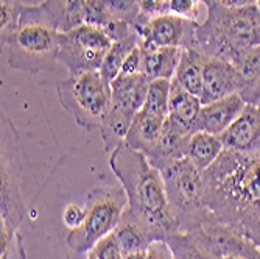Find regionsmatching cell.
<instances>
[{"mask_svg":"<svg viewBox=\"0 0 260 259\" xmlns=\"http://www.w3.org/2000/svg\"><path fill=\"white\" fill-rule=\"evenodd\" d=\"M165 121L167 119H162V117L140 109L136 114L131 128L126 134L125 146L150 158L159 144Z\"/></svg>","mask_w":260,"mask_h":259,"instance_id":"cell-15","label":"cell"},{"mask_svg":"<svg viewBox=\"0 0 260 259\" xmlns=\"http://www.w3.org/2000/svg\"><path fill=\"white\" fill-rule=\"evenodd\" d=\"M245 105L246 102L240 97V94H232V96L221 100L203 105L195 125V131L221 136L240 116Z\"/></svg>","mask_w":260,"mask_h":259,"instance_id":"cell-13","label":"cell"},{"mask_svg":"<svg viewBox=\"0 0 260 259\" xmlns=\"http://www.w3.org/2000/svg\"><path fill=\"white\" fill-rule=\"evenodd\" d=\"M197 25V22L182 19L172 13L157 16H145L140 13L133 23L139 35V47L142 50H150L156 47L195 49Z\"/></svg>","mask_w":260,"mask_h":259,"instance_id":"cell-9","label":"cell"},{"mask_svg":"<svg viewBox=\"0 0 260 259\" xmlns=\"http://www.w3.org/2000/svg\"><path fill=\"white\" fill-rule=\"evenodd\" d=\"M145 259H175L165 241H154L145 251Z\"/></svg>","mask_w":260,"mask_h":259,"instance_id":"cell-31","label":"cell"},{"mask_svg":"<svg viewBox=\"0 0 260 259\" xmlns=\"http://www.w3.org/2000/svg\"><path fill=\"white\" fill-rule=\"evenodd\" d=\"M112 41L106 32L92 23H81L77 28L61 33L58 63L67 67L70 75L100 70Z\"/></svg>","mask_w":260,"mask_h":259,"instance_id":"cell-8","label":"cell"},{"mask_svg":"<svg viewBox=\"0 0 260 259\" xmlns=\"http://www.w3.org/2000/svg\"><path fill=\"white\" fill-rule=\"evenodd\" d=\"M125 259H145V251H137V253L125 254Z\"/></svg>","mask_w":260,"mask_h":259,"instance_id":"cell-33","label":"cell"},{"mask_svg":"<svg viewBox=\"0 0 260 259\" xmlns=\"http://www.w3.org/2000/svg\"><path fill=\"white\" fill-rule=\"evenodd\" d=\"M239 94V75L234 64L220 58H204L203 69V96L201 103L212 102Z\"/></svg>","mask_w":260,"mask_h":259,"instance_id":"cell-12","label":"cell"},{"mask_svg":"<svg viewBox=\"0 0 260 259\" xmlns=\"http://www.w3.org/2000/svg\"><path fill=\"white\" fill-rule=\"evenodd\" d=\"M224 150L252 153L260 150V105L246 103L240 116L220 136Z\"/></svg>","mask_w":260,"mask_h":259,"instance_id":"cell-11","label":"cell"},{"mask_svg":"<svg viewBox=\"0 0 260 259\" xmlns=\"http://www.w3.org/2000/svg\"><path fill=\"white\" fill-rule=\"evenodd\" d=\"M0 4H4V5H19L20 0H0Z\"/></svg>","mask_w":260,"mask_h":259,"instance_id":"cell-34","label":"cell"},{"mask_svg":"<svg viewBox=\"0 0 260 259\" xmlns=\"http://www.w3.org/2000/svg\"><path fill=\"white\" fill-rule=\"evenodd\" d=\"M172 80H151L144 103V111L154 114L162 119L169 117V102H170Z\"/></svg>","mask_w":260,"mask_h":259,"instance_id":"cell-24","label":"cell"},{"mask_svg":"<svg viewBox=\"0 0 260 259\" xmlns=\"http://www.w3.org/2000/svg\"><path fill=\"white\" fill-rule=\"evenodd\" d=\"M86 259H97V256L93 254L92 251H89V254H87V257H86Z\"/></svg>","mask_w":260,"mask_h":259,"instance_id":"cell-36","label":"cell"},{"mask_svg":"<svg viewBox=\"0 0 260 259\" xmlns=\"http://www.w3.org/2000/svg\"><path fill=\"white\" fill-rule=\"evenodd\" d=\"M239 75V94L249 105H260V45L242 53L234 63Z\"/></svg>","mask_w":260,"mask_h":259,"instance_id":"cell-16","label":"cell"},{"mask_svg":"<svg viewBox=\"0 0 260 259\" xmlns=\"http://www.w3.org/2000/svg\"><path fill=\"white\" fill-rule=\"evenodd\" d=\"M204 55L197 49H184L176 74L172 81L178 83L182 89L200 97L203 96V69Z\"/></svg>","mask_w":260,"mask_h":259,"instance_id":"cell-22","label":"cell"},{"mask_svg":"<svg viewBox=\"0 0 260 259\" xmlns=\"http://www.w3.org/2000/svg\"><path fill=\"white\" fill-rule=\"evenodd\" d=\"M156 169L164 178L170 211L179 233H190L204 222L217 219L206 203L203 172L190 159L184 156L167 161Z\"/></svg>","mask_w":260,"mask_h":259,"instance_id":"cell-5","label":"cell"},{"mask_svg":"<svg viewBox=\"0 0 260 259\" xmlns=\"http://www.w3.org/2000/svg\"><path fill=\"white\" fill-rule=\"evenodd\" d=\"M117 242H119L123 254H131L137 251H147V248L154 242L150 229L142 223L137 217H134L128 209L112 231Z\"/></svg>","mask_w":260,"mask_h":259,"instance_id":"cell-18","label":"cell"},{"mask_svg":"<svg viewBox=\"0 0 260 259\" xmlns=\"http://www.w3.org/2000/svg\"><path fill=\"white\" fill-rule=\"evenodd\" d=\"M84 216H86V211L84 208L78 206V205H69L64 213H62V219H64V223L69 229H74V228H78L83 220H84Z\"/></svg>","mask_w":260,"mask_h":259,"instance_id":"cell-29","label":"cell"},{"mask_svg":"<svg viewBox=\"0 0 260 259\" xmlns=\"http://www.w3.org/2000/svg\"><path fill=\"white\" fill-rule=\"evenodd\" d=\"M203 8L206 7L201 0H170L169 2V13L197 23L204 20V17H201Z\"/></svg>","mask_w":260,"mask_h":259,"instance_id":"cell-26","label":"cell"},{"mask_svg":"<svg viewBox=\"0 0 260 259\" xmlns=\"http://www.w3.org/2000/svg\"><path fill=\"white\" fill-rule=\"evenodd\" d=\"M223 150L224 146L220 136L204 133V131H195L190 136V139H188L185 158L190 159V162L197 169L204 172L218 159Z\"/></svg>","mask_w":260,"mask_h":259,"instance_id":"cell-21","label":"cell"},{"mask_svg":"<svg viewBox=\"0 0 260 259\" xmlns=\"http://www.w3.org/2000/svg\"><path fill=\"white\" fill-rule=\"evenodd\" d=\"M61 33L41 4L22 5L14 30L2 38V52L10 69L27 74L50 72L58 63Z\"/></svg>","mask_w":260,"mask_h":259,"instance_id":"cell-4","label":"cell"},{"mask_svg":"<svg viewBox=\"0 0 260 259\" xmlns=\"http://www.w3.org/2000/svg\"><path fill=\"white\" fill-rule=\"evenodd\" d=\"M58 99L66 112L86 131L100 130L112 105L111 84L106 83L99 70L69 75L58 81Z\"/></svg>","mask_w":260,"mask_h":259,"instance_id":"cell-6","label":"cell"},{"mask_svg":"<svg viewBox=\"0 0 260 259\" xmlns=\"http://www.w3.org/2000/svg\"><path fill=\"white\" fill-rule=\"evenodd\" d=\"M258 2H260V0H258ZM258 2H257V4H258Z\"/></svg>","mask_w":260,"mask_h":259,"instance_id":"cell-37","label":"cell"},{"mask_svg":"<svg viewBox=\"0 0 260 259\" xmlns=\"http://www.w3.org/2000/svg\"><path fill=\"white\" fill-rule=\"evenodd\" d=\"M201 250L215 259L226 256H245L249 259H260V247L249 238L231 225L212 219L198 228L185 233Z\"/></svg>","mask_w":260,"mask_h":259,"instance_id":"cell-10","label":"cell"},{"mask_svg":"<svg viewBox=\"0 0 260 259\" xmlns=\"http://www.w3.org/2000/svg\"><path fill=\"white\" fill-rule=\"evenodd\" d=\"M142 50V49H140ZM179 47H156L142 50L144 55V74L151 80H173L182 56Z\"/></svg>","mask_w":260,"mask_h":259,"instance_id":"cell-19","label":"cell"},{"mask_svg":"<svg viewBox=\"0 0 260 259\" xmlns=\"http://www.w3.org/2000/svg\"><path fill=\"white\" fill-rule=\"evenodd\" d=\"M201 2L206 5H220V7H226V8H243V7H251V5H257L258 0H201Z\"/></svg>","mask_w":260,"mask_h":259,"instance_id":"cell-32","label":"cell"},{"mask_svg":"<svg viewBox=\"0 0 260 259\" xmlns=\"http://www.w3.org/2000/svg\"><path fill=\"white\" fill-rule=\"evenodd\" d=\"M126 208L128 198L122 186L92 191L84 206V220L78 228L67 233V245L77 253H89L97 242L115 229Z\"/></svg>","mask_w":260,"mask_h":259,"instance_id":"cell-7","label":"cell"},{"mask_svg":"<svg viewBox=\"0 0 260 259\" xmlns=\"http://www.w3.org/2000/svg\"><path fill=\"white\" fill-rule=\"evenodd\" d=\"M41 7L59 33H67L84 23L86 0H44Z\"/></svg>","mask_w":260,"mask_h":259,"instance_id":"cell-20","label":"cell"},{"mask_svg":"<svg viewBox=\"0 0 260 259\" xmlns=\"http://www.w3.org/2000/svg\"><path fill=\"white\" fill-rule=\"evenodd\" d=\"M137 45H139L137 32H134L133 35H129V36H126L123 39L112 42L111 49L108 50V53H106V56L103 60V64H102V67L99 70L106 83L111 84L117 77H119L126 56L136 49Z\"/></svg>","mask_w":260,"mask_h":259,"instance_id":"cell-23","label":"cell"},{"mask_svg":"<svg viewBox=\"0 0 260 259\" xmlns=\"http://www.w3.org/2000/svg\"><path fill=\"white\" fill-rule=\"evenodd\" d=\"M150 80L145 74L136 75H119L111 83L112 94V109L122 111L131 117L144 108L147 92H148Z\"/></svg>","mask_w":260,"mask_h":259,"instance_id":"cell-14","label":"cell"},{"mask_svg":"<svg viewBox=\"0 0 260 259\" xmlns=\"http://www.w3.org/2000/svg\"><path fill=\"white\" fill-rule=\"evenodd\" d=\"M223 259H249V257H245V256H226Z\"/></svg>","mask_w":260,"mask_h":259,"instance_id":"cell-35","label":"cell"},{"mask_svg":"<svg viewBox=\"0 0 260 259\" xmlns=\"http://www.w3.org/2000/svg\"><path fill=\"white\" fill-rule=\"evenodd\" d=\"M203 108L201 99L182 89L178 83L172 81L170 102H169V119L188 133H195V125L200 111Z\"/></svg>","mask_w":260,"mask_h":259,"instance_id":"cell-17","label":"cell"},{"mask_svg":"<svg viewBox=\"0 0 260 259\" xmlns=\"http://www.w3.org/2000/svg\"><path fill=\"white\" fill-rule=\"evenodd\" d=\"M260 45V8L206 5V19L195 30V49L204 56L234 63Z\"/></svg>","mask_w":260,"mask_h":259,"instance_id":"cell-3","label":"cell"},{"mask_svg":"<svg viewBox=\"0 0 260 259\" xmlns=\"http://www.w3.org/2000/svg\"><path fill=\"white\" fill-rule=\"evenodd\" d=\"M122 75H136V74H144V55H142L140 47L137 45L136 49L126 56L122 70ZM119 74V75H120Z\"/></svg>","mask_w":260,"mask_h":259,"instance_id":"cell-28","label":"cell"},{"mask_svg":"<svg viewBox=\"0 0 260 259\" xmlns=\"http://www.w3.org/2000/svg\"><path fill=\"white\" fill-rule=\"evenodd\" d=\"M170 0H139L140 13L145 16H157L169 13Z\"/></svg>","mask_w":260,"mask_h":259,"instance_id":"cell-30","label":"cell"},{"mask_svg":"<svg viewBox=\"0 0 260 259\" xmlns=\"http://www.w3.org/2000/svg\"><path fill=\"white\" fill-rule=\"evenodd\" d=\"M90 251L97 256V259H125V254L112 233L97 242Z\"/></svg>","mask_w":260,"mask_h":259,"instance_id":"cell-27","label":"cell"},{"mask_svg":"<svg viewBox=\"0 0 260 259\" xmlns=\"http://www.w3.org/2000/svg\"><path fill=\"white\" fill-rule=\"evenodd\" d=\"M109 166L128 198V211L144 223L154 241L178 233L160 172L140 152L122 144L111 152Z\"/></svg>","mask_w":260,"mask_h":259,"instance_id":"cell-2","label":"cell"},{"mask_svg":"<svg viewBox=\"0 0 260 259\" xmlns=\"http://www.w3.org/2000/svg\"><path fill=\"white\" fill-rule=\"evenodd\" d=\"M203 180L212 214L260 247V150H223Z\"/></svg>","mask_w":260,"mask_h":259,"instance_id":"cell-1","label":"cell"},{"mask_svg":"<svg viewBox=\"0 0 260 259\" xmlns=\"http://www.w3.org/2000/svg\"><path fill=\"white\" fill-rule=\"evenodd\" d=\"M175 259H215L201 250L185 233H175L165 239Z\"/></svg>","mask_w":260,"mask_h":259,"instance_id":"cell-25","label":"cell"}]
</instances>
